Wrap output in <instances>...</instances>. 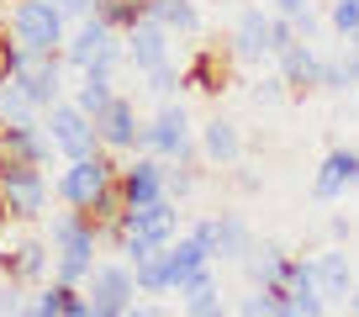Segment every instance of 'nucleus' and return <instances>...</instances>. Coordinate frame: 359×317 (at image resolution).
<instances>
[{
    "mask_svg": "<svg viewBox=\"0 0 359 317\" xmlns=\"http://www.w3.org/2000/svg\"><path fill=\"white\" fill-rule=\"evenodd\" d=\"M106 238H111L127 259H137V254H148V249H164V243L180 238V201L175 196H158V201L127 206L122 222H116Z\"/></svg>",
    "mask_w": 359,
    "mask_h": 317,
    "instance_id": "obj_1",
    "label": "nucleus"
},
{
    "mask_svg": "<svg viewBox=\"0 0 359 317\" xmlns=\"http://www.w3.org/2000/svg\"><path fill=\"white\" fill-rule=\"evenodd\" d=\"M95 243H101V227L90 222V212H74L69 206L64 217H53V270L58 281H85L90 270H95Z\"/></svg>",
    "mask_w": 359,
    "mask_h": 317,
    "instance_id": "obj_2",
    "label": "nucleus"
},
{
    "mask_svg": "<svg viewBox=\"0 0 359 317\" xmlns=\"http://www.w3.org/2000/svg\"><path fill=\"white\" fill-rule=\"evenodd\" d=\"M122 37H127V32H116L111 22L85 16V22L64 37V64L79 69V74H85V69H106V74H111V69L127 58V43H122Z\"/></svg>",
    "mask_w": 359,
    "mask_h": 317,
    "instance_id": "obj_3",
    "label": "nucleus"
},
{
    "mask_svg": "<svg viewBox=\"0 0 359 317\" xmlns=\"http://www.w3.org/2000/svg\"><path fill=\"white\" fill-rule=\"evenodd\" d=\"M11 79L22 85V95L37 106V112H48V106L64 95V53H43V48H22L16 43Z\"/></svg>",
    "mask_w": 359,
    "mask_h": 317,
    "instance_id": "obj_4",
    "label": "nucleus"
},
{
    "mask_svg": "<svg viewBox=\"0 0 359 317\" xmlns=\"http://www.w3.org/2000/svg\"><path fill=\"white\" fill-rule=\"evenodd\" d=\"M11 37L22 48H43V53H64L69 37V16L53 0H16L11 6Z\"/></svg>",
    "mask_w": 359,
    "mask_h": 317,
    "instance_id": "obj_5",
    "label": "nucleus"
},
{
    "mask_svg": "<svg viewBox=\"0 0 359 317\" xmlns=\"http://www.w3.org/2000/svg\"><path fill=\"white\" fill-rule=\"evenodd\" d=\"M133 296H137L133 264H95V270L85 275L90 317H122V312H133Z\"/></svg>",
    "mask_w": 359,
    "mask_h": 317,
    "instance_id": "obj_6",
    "label": "nucleus"
},
{
    "mask_svg": "<svg viewBox=\"0 0 359 317\" xmlns=\"http://www.w3.org/2000/svg\"><path fill=\"white\" fill-rule=\"evenodd\" d=\"M116 180V164L101 154H85V158H69V170L58 175V201L74 206V212H90V201L106 191V185Z\"/></svg>",
    "mask_w": 359,
    "mask_h": 317,
    "instance_id": "obj_7",
    "label": "nucleus"
},
{
    "mask_svg": "<svg viewBox=\"0 0 359 317\" xmlns=\"http://www.w3.org/2000/svg\"><path fill=\"white\" fill-rule=\"evenodd\" d=\"M48 143H53L64 158L101 154V137H95V116H85L74 101H53V106H48Z\"/></svg>",
    "mask_w": 359,
    "mask_h": 317,
    "instance_id": "obj_8",
    "label": "nucleus"
},
{
    "mask_svg": "<svg viewBox=\"0 0 359 317\" xmlns=\"http://www.w3.org/2000/svg\"><path fill=\"white\" fill-rule=\"evenodd\" d=\"M143 154H154V158H191V154H196L185 106L164 101L154 116H148V122H143Z\"/></svg>",
    "mask_w": 359,
    "mask_h": 317,
    "instance_id": "obj_9",
    "label": "nucleus"
},
{
    "mask_svg": "<svg viewBox=\"0 0 359 317\" xmlns=\"http://www.w3.org/2000/svg\"><path fill=\"white\" fill-rule=\"evenodd\" d=\"M348 191H359V148H327L317 175H312V201L333 206Z\"/></svg>",
    "mask_w": 359,
    "mask_h": 317,
    "instance_id": "obj_10",
    "label": "nucleus"
},
{
    "mask_svg": "<svg viewBox=\"0 0 359 317\" xmlns=\"http://www.w3.org/2000/svg\"><path fill=\"white\" fill-rule=\"evenodd\" d=\"M95 137H101L106 154H133L143 148V122H137V106L127 95H111L106 112H95Z\"/></svg>",
    "mask_w": 359,
    "mask_h": 317,
    "instance_id": "obj_11",
    "label": "nucleus"
},
{
    "mask_svg": "<svg viewBox=\"0 0 359 317\" xmlns=\"http://www.w3.org/2000/svg\"><path fill=\"white\" fill-rule=\"evenodd\" d=\"M327 312V296L317 291V270L312 259H296L285 264V281H280V317H317Z\"/></svg>",
    "mask_w": 359,
    "mask_h": 317,
    "instance_id": "obj_12",
    "label": "nucleus"
},
{
    "mask_svg": "<svg viewBox=\"0 0 359 317\" xmlns=\"http://www.w3.org/2000/svg\"><path fill=\"white\" fill-rule=\"evenodd\" d=\"M0 196H6V212L22 217V222H32V217H43L48 206V180L37 164H27V170H0Z\"/></svg>",
    "mask_w": 359,
    "mask_h": 317,
    "instance_id": "obj_13",
    "label": "nucleus"
},
{
    "mask_svg": "<svg viewBox=\"0 0 359 317\" xmlns=\"http://www.w3.org/2000/svg\"><path fill=\"white\" fill-rule=\"evenodd\" d=\"M48 133H37V122H0V170H27L37 164L43 170L48 158Z\"/></svg>",
    "mask_w": 359,
    "mask_h": 317,
    "instance_id": "obj_14",
    "label": "nucleus"
},
{
    "mask_svg": "<svg viewBox=\"0 0 359 317\" xmlns=\"http://www.w3.org/2000/svg\"><path fill=\"white\" fill-rule=\"evenodd\" d=\"M227 58H238V64H264V58H275L269 53V16L259 11V6L238 11L233 37H227Z\"/></svg>",
    "mask_w": 359,
    "mask_h": 317,
    "instance_id": "obj_15",
    "label": "nucleus"
},
{
    "mask_svg": "<svg viewBox=\"0 0 359 317\" xmlns=\"http://www.w3.org/2000/svg\"><path fill=\"white\" fill-rule=\"evenodd\" d=\"M116 185H122L127 206H143V201L169 196V191H164V158L143 154V158H133V164H122V170H116Z\"/></svg>",
    "mask_w": 359,
    "mask_h": 317,
    "instance_id": "obj_16",
    "label": "nucleus"
},
{
    "mask_svg": "<svg viewBox=\"0 0 359 317\" xmlns=\"http://www.w3.org/2000/svg\"><path fill=\"white\" fill-rule=\"evenodd\" d=\"M127 64H133L137 74L169 64V27H158L154 16H143L137 27H127Z\"/></svg>",
    "mask_w": 359,
    "mask_h": 317,
    "instance_id": "obj_17",
    "label": "nucleus"
},
{
    "mask_svg": "<svg viewBox=\"0 0 359 317\" xmlns=\"http://www.w3.org/2000/svg\"><path fill=\"white\" fill-rule=\"evenodd\" d=\"M275 64H280L285 90H312L317 69H323V53L312 48V37H291L285 48H275Z\"/></svg>",
    "mask_w": 359,
    "mask_h": 317,
    "instance_id": "obj_18",
    "label": "nucleus"
},
{
    "mask_svg": "<svg viewBox=\"0 0 359 317\" xmlns=\"http://www.w3.org/2000/svg\"><path fill=\"white\" fill-rule=\"evenodd\" d=\"M196 148H201V158L212 170H233L238 158H243V133H238V122H227V116H212V122L201 127V137H196Z\"/></svg>",
    "mask_w": 359,
    "mask_h": 317,
    "instance_id": "obj_19",
    "label": "nucleus"
},
{
    "mask_svg": "<svg viewBox=\"0 0 359 317\" xmlns=\"http://www.w3.org/2000/svg\"><path fill=\"white\" fill-rule=\"evenodd\" d=\"M169 249V291H180V285H191L201 270H212V249H206L196 233L175 238V243H164Z\"/></svg>",
    "mask_w": 359,
    "mask_h": 317,
    "instance_id": "obj_20",
    "label": "nucleus"
},
{
    "mask_svg": "<svg viewBox=\"0 0 359 317\" xmlns=\"http://www.w3.org/2000/svg\"><path fill=\"white\" fill-rule=\"evenodd\" d=\"M312 270H317V291L327 296V302H344L348 291H354V270H348V254L338 249H323V254H312Z\"/></svg>",
    "mask_w": 359,
    "mask_h": 317,
    "instance_id": "obj_21",
    "label": "nucleus"
},
{
    "mask_svg": "<svg viewBox=\"0 0 359 317\" xmlns=\"http://www.w3.org/2000/svg\"><path fill=\"white\" fill-rule=\"evenodd\" d=\"M0 264H6V275H11L16 285L43 281V270H48V243H43V238H22L11 254H0Z\"/></svg>",
    "mask_w": 359,
    "mask_h": 317,
    "instance_id": "obj_22",
    "label": "nucleus"
},
{
    "mask_svg": "<svg viewBox=\"0 0 359 317\" xmlns=\"http://www.w3.org/2000/svg\"><path fill=\"white\" fill-rule=\"evenodd\" d=\"M32 312L37 317H90V302H85V291H79L74 281H53L32 302Z\"/></svg>",
    "mask_w": 359,
    "mask_h": 317,
    "instance_id": "obj_23",
    "label": "nucleus"
},
{
    "mask_svg": "<svg viewBox=\"0 0 359 317\" xmlns=\"http://www.w3.org/2000/svg\"><path fill=\"white\" fill-rule=\"evenodd\" d=\"M248 249H254V227H248L238 212H217V259L243 264Z\"/></svg>",
    "mask_w": 359,
    "mask_h": 317,
    "instance_id": "obj_24",
    "label": "nucleus"
},
{
    "mask_svg": "<svg viewBox=\"0 0 359 317\" xmlns=\"http://www.w3.org/2000/svg\"><path fill=\"white\" fill-rule=\"evenodd\" d=\"M148 16L158 27H169V37H196L201 32V6L196 0H148Z\"/></svg>",
    "mask_w": 359,
    "mask_h": 317,
    "instance_id": "obj_25",
    "label": "nucleus"
},
{
    "mask_svg": "<svg viewBox=\"0 0 359 317\" xmlns=\"http://www.w3.org/2000/svg\"><path fill=\"white\" fill-rule=\"evenodd\" d=\"M285 264H291V254L280 249V243H254V249L243 254V270L254 285H280L285 281Z\"/></svg>",
    "mask_w": 359,
    "mask_h": 317,
    "instance_id": "obj_26",
    "label": "nucleus"
},
{
    "mask_svg": "<svg viewBox=\"0 0 359 317\" xmlns=\"http://www.w3.org/2000/svg\"><path fill=\"white\" fill-rule=\"evenodd\" d=\"M180 306L196 312V317H217V312H222V285H217V275L201 270L191 285H180Z\"/></svg>",
    "mask_w": 359,
    "mask_h": 317,
    "instance_id": "obj_27",
    "label": "nucleus"
},
{
    "mask_svg": "<svg viewBox=\"0 0 359 317\" xmlns=\"http://www.w3.org/2000/svg\"><path fill=\"white\" fill-rule=\"evenodd\" d=\"M222 74H227V58L217 48H201L191 64L180 69V85H196V90H222Z\"/></svg>",
    "mask_w": 359,
    "mask_h": 317,
    "instance_id": "obj_28",
    "label": "nucleus"
},
{
    "mask_svg": "<svg viewBox=\"0 0 359 317\" xmlns=\"http://www.w3.org/2000/svg\"><path fill=\"white\" fill-rule=\"evenodd\" d=\"M133 275H137V291L143 296H164L169 291V249H148L133 259Z\"/></svg>",
    "mask_w": 359,
    "mask_h": 317,
    "instance_id": "obj_29",
    "label": "nucleus"
},
{
    "mask_svg": "<svg viewBox=\"0 0 359 317\" xmlns=\"http://www.w3.org/2000/svg\"><path fill=\"white\" fill-rule=\"evenodd\" d=\"M111 74H106V69H85V79H79L74 85V106L85 116H95V112H106V101H111Z\"/></svg>",
    "mask_w": 359,
    "mask_h": 317,
    "instance_id": "obj_30",
    "label": "nucleus"
},
{
    "mask_svg": "<svg viewBox=\"0 0 359 317\" xmlns=\"http://www.w3.org/2000/svg\"><path fill=\"white\" fill-rule=\"evenodd\" d=\"M95 16L111 22L116 32H127V27H137L148 16V0H95Z\"/></svg>",
    "mask_w": 359,
    "mask_h": 317,
    "instance_id": "obj_31",
    "label": "nucleus"
},
{
    "mask_svg": "<svg viewBox=\"0 0 359 317\" xmlns=\"http://www.w3.org/2000/svg\"><path fill=\"white\" fill-rule=\"evenodd\" d=\"M37 106L22 95V85L16 79H0V122H32Z\"/></svg>",
    "mask_w": 359,
    "mask_h": 317,
    "instance_id": "obj_32",
    "label": "nucleus"
},
{
    "mask_svg": "<svg viewBox=\"0 0 359 317\" xmlns=\"http://www.w3.org/2000/svg\"><path fill=\"white\" fill-rule=\"evenodd\" d=\"M275 16L296 22V32H302V37H312V32H317V11H312V0H275Z\"/></svg>",
    "mask_w": 359,
    "mask_h": 317,
    "instance_id": "obj_33",
    "label": "nucleus"
},
{
    "mask_svg": "<svg viewBox=\"0 0 359 317\" xmlns=\"http://www.w3.org/2000/svg\"><path fill=\"white\" fill-rule=\"evenodd\" d=\"M143 90L158 95V101H169V95L180 90V69H175V58H169V64H158V69H148V74H143Z\"/></svg>",
    "mask_w": 359,
    "mask_h": 317,
    "instance_id": "obj_34",
    "label": "nucleus"
},
{
    "mask_svg": "<svg viewBox=\"0 0 359 317\" xmlns=\"http://www.w3.org/2000/svg\"><path fill=\"white\" fill-rule=\"evenodd\" d=\"M327 27H333L338 37L359 32V0H333V6H327Z\"/></svg>",
    "mask_w": 359,
    "mask_h": 317,
    "instance_id": "obj_35",
    "label": "nucleus"
},
{
    "mask_svg": "<svg viewBox=\"0 0 359 317\" xmlns=\"http://www.w3.org/2000/svg\"><path fill=\"white\" fill-rule=\"evenodd\" d=\"M354 85V74H348V64H333V58H323V69H317V90H348Z\"/></svg>",
    "mask_w": 359,
    "mask_h": 317,
    "instance_id": "obj_36",
    "label": "nucleus"
},
{
    "mask_svg": "<svg viewBox=\"0 0 359 317\" xmlns=\"http://www.w3.org/2000/svg\"><path fill=\"white\" fill-rule=\"evenodd\" d=\"M280 95H285V79H280V69H275L269 79H259V85H254V101H280Z\"/></svg>",
    "mask_w": 359,
    "mask_h": 317,
    "instance_id": "obj_37",
    "label": "nucleus"
},
{
    "mask_svg": "<svg viewBox=\"0 0 359 317\" xmlns=\"http://www.w3.org/2000/svg\"><path fill=\"white\" fill-rule=\"evenodd\" d=\"M233 185H238V191H243V196H254V191H259V175L248 170L243 158H238V164H233Z\"/></svg>",
    "mask_w": 359,
    "mask_h": 317,
    "instance_id": "obj_38",
    "label": "nucleus"
},
{
    "mask_svg": "<svg viewBox=\"0 0 359 317\" xmlns=\"http://www.w3.org/2000/svg\"><path fill=\"white\" fill-rule=\"evenodd\" d=\"M191 233H196V238H201L206 249H212V264H217V217H201V222H196V227H191Z\"/></svg>",
    "mask_w": 359,
    "mask_h": 317,
    "instance_id": "obj_39",
    "label": "nucleus"
},
{
    "mask_svg": "<svg viewBox=\"0 0 359 317\" xmlns=\"http://www.w3.org/2000/svg\"><path fill=\"white\" fill-rule=\"evenodd\" d=\"M11 58H16V43L11 32H0V79H11Z\"/></svg>",
    "mask_w": 359,
    "mask_h": 317,
    "instance_id": "obj_40",
    "label": "nucleus"
},
{
    "mask_svg": "<svg viewBox=\"0 0 359 317\" xmlns=\"http://www.w3.org/2000/svg\"><path fill=\"white\" fill-rule=\"evenodd\" d=\"M6 312H22V296H16V281L11 285H0V317Z\"/></svg>",
    "mask_w": 359,
    "mask_h": 317,
    "instance_id": "obj_41",
    "label": "nucleus"
},
{
    "mask_svg": "<svg viewBox=\"0 0 359 317\" xmlns=\"http://www.w3.org/2000/svg\"><path fill=\"white\" fill-rule=\"evenodd\" d=\"M53 6L64 16H90V11H95V0H53Z\"/></svg>",
    "mask_w": 359,
    "mask_h": 317,
    "instance_id": "obj_42",
    "label": "nucleus"
},
{
    "mask_svg": "<svg viewBox=\"0 0 359 317\" xmlns=\"http://www.w3.org/2000/svg\"><path fill=\"white\" fill-rule=\"evenodd\" d=\"M327 238H333V243H344V238H348V222H344V217H333V222H327Z\"/></svg>",
    "mask_w": 359,
    "mask_h": 317,
    "instance_id": "obj_43",
    "label": "nucleus"
},
{
    "mask_svg": "<svg viewBox=\"0 0 359 317\" xmlns=\"http://www.w3.org/2000/svg\"><path fill=\"white\" fill-rule=\"evenodd\" d=\"M344 306H348V312H359V285H354V291L344 296Z\"/></svg>",
    "mask_w": 359,
    "mask_h": 317,
    "instance_id": "obj_44",
    "label": "nucleus"
},
{
    "mask_svg": "<svg viewBox=\"0 0 359 317\" xmlns=\"http://www.w3.org/2000/svg\"><path fill=\"white\" fill-rule=\"evenodd\" d=\"M348 74H354V85H359V53H348Z\"/></svg>",
    "mask_w": 359,
    "mask_h": 317,
    "instance_id": "obj_45",
    "label": "nucleus"
},
{
    "mask_svg": "<svg viewBox=\"0 0 359 317\" xmlns=\"http://www.w3.org/2000/svg\"><path fill=\"white\" fill-rule=\"evenodd\" d=\"M344 43H348V53H359V32H348V37H344Z\"/></svg>",
    "mask_w": 359,
    "mask_h": 317,
    "instance_id": "obj_46",
    "label": "nucleus"
},
{
    "mask_svg": "<svg viewBox=\"0 0 359 317\" xmlns=\"http://www.w3.org/2000/svg\"><path fill=\"white\" fill-rule=\"evenodd\" d=\"M6 217H11V212H6V196H0V227H6Z\"/></svg>",
    "mask_w": 359,
    "mask_h": 317,
    "instance_id": "obj_47",
    "label": "nucleus"
}]
</instances>
